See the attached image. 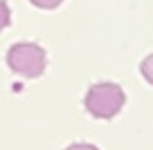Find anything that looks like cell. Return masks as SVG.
Returning a JSON list of instances; mask_svg holds the SVG:
<instances>
[{"label":"cell","mask_w":153,"mask_h":150,"mask_svg":"<svg viewBox=\"0 0 153 150\" xmlns=\"http://www.w3.org/2000/svg\"><path fill=\"white\" fill-rule=\"evenodd\" d=\"M9 20H11V14H9V7H7V2L5 0H0V32L9 25Z\"/></svg>","instance_id":"4"},{"label":"cell","mask_w":153,"mask_h":150,"mask_svg":"<svg viewBox=\"0 0 153 150\" xmlns=\"http://www.w3.org/2000/svg\"><path fill=\"white\" fill-rule=\"evenodd\" d=\"M7 63L16 74L25 79H36L43 74L48 56H45V49L36 43H18L7 52Z\"/></svg>","instance_id":"2"},{"label":"cell","mask_w":153,"mask_h":150,"mask_svg":"<svg viewBox=\"0 0 153 150\" xmlns=\"http://www.w3.org/2000/svg\"><path fill=\"white\" fill-rule=\"evenodd\" d=\"M126 103V94L117 83H95L86 92V110L95 119H113Z\"/></svg>","instance_id":"1"},{"label":"cell","mask_w":153,"mask_h":150,"mask_svg":"<svg viewBox=\"0 0 153 150\" xmlns=\"http://www.w3.org/2000/svg\"><path fill=\"white\" fill-rule=\"evenodd\" d=\"M65 150H99L97 146H90V143H72V146H68Z\"/></svg>","instance_id":"6"},{"label":"cell","mask_w":153,"mask_h":150,"mask_svg":"<svg viewBox=\"0 0 153 150\" xmlns=\"http://www.w3.org/2000/svg\"><path fill=\"white\" fill-rule=\"evenodd\" d=\"M140 72H142V76L153 85V54H151V56H146V58L142 61V65H140Z\"/></svg>","instance_id":"3"},{"label":"cell","mask_w":153,"mask_h":150,"mask_svg":"<svg viewBox=\"0 0 153 150\" xmlns=\"http://www.w3.org/2000/svg\"><path fill=\"white\" fill-rule=\"evenodd\" d=\"M34 7H38V9H54V7H59L63 2V0H29Z\"/></svg>","instance_id":"5"}]
</instances>
